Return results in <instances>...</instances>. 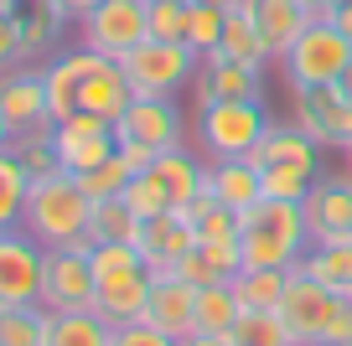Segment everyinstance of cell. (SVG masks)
<instances>
[{"label":"cell","instance_id":"1","mask_svg":"<svg viewBox=\"0 0 352 346\" xmlns=\"http://www.w3.org/2000/svg\"><path fill=\"white\" fill-rule=\"evenodd\" d=\"M239 249L243 269H300L311 249L300 202H280V196H259L254 207L239 212Z\"/></svg>","mask_w":352,"mask_h":346},{"label":"cell","instance_id":"2","mask_svg":"<svg viewBox=\"0 0 352 346\" xmlns=\"http://www.w3.org/2000/svg\"><path fill=\"white\" fill-rule=\"evenodd\" d=\"M88 217H94V196L83 192L78 176L57 171V176H36L32 181L21 227L42 249H94L88 243Z\"/></svg>","mask_w":352,"mask_h":346},{"label":"cell","instance_id":"3","mask_svg":"<svg viewBox=\"0 0 352 346\" xmlns=\"http://www.w3.org/2000/svg\"><path fill=\"white\" fill-rule=\"evenodd\" d=\"M151 264H145L140 243H94V310L109 325H130L145 315L151 300Z\"/></svg>","mask_w":352,"mask_h":346},{"label":"cell","instance_id":"4","mask_svg":"<svg viewBox=\"0 0 352 346\" xmlns=\"http://www.w3.org/2000/svg\"><path fill=\"white\" fill-rule=\"evenodd\" d=\"M296 346H347L352 341V300L331 295L327 284H316L311 274H290V290L280 300Z\"/></svg>","mask_w":352,"mask_h":346},{"label":"cell","instance_id":"5","mask_svg":"<svg viewBox=\"0 0 352 346\" xmlns=\"http://www.w3.org/2000/svg\"><path fill=\"white\" fill-rule=\"evenodd\" d=\"M270 130L264 98H218L197 108V150L202 161H249Z\"/></svg>","mask_w":352,"mask_h":346},{"label":"cell","instance_id":"6","mask_svg":"<svg viewBox=\"0 0 352 346\" xmlns=\"http://www.w3.org/2000/svg\"><path fill=\"white\" fill-rule=\"evenodd\" d=\"M120 67H124V78H130L135 98H176L197 78L202 57L192 52L187 42H155V36H145L135 52L120 57Z\"/></svg>","mask_w":352,"mask_h":346},{"label":"cell","instance_id":"7","mask_svg":"<svg viewBox=\"0 0 352 346\" xmlns=\"http://www.w3.org/2000/svg\"><path fill=\"white\" fill-rule=\"evenodd\" d=\"M347 62H352V36L337 32L331 21H311L280 67H285L290 88H327L347 73Z\"/></svg>","mask_w":352,"mask_h":346},{"label":"cell","instance_id":"8","mask_svg":"<svg viewBox=\"0 0 352 346\" xmlns=\"http://www.w3.org/2000/svg\"><path fill=\"white\" fill-rule=\"evenodd\" d=\"M151 36V0H104L78 16V42L99 57H124Z\"/></svg>","mask_w":352,"mask_h":346},{"label":"cell","instance_id":"9","mask_svg":"<svg viewBox=\"0 0 352 346\" xmlns=\"http://www.w3.org/2000/svg\"><path fill=\"white\" fill-rule=\"evenodd\" d=\"M290 114L321 150H347L352 145V98L337 83L327 88H290Z\"/></svg>","mask_w":352,"mask_h":346},{"label":"cell","instance_id":"10","mask_svg":"<svg viewBox=\"0 0 352 346\" xmlns=\"http://www.w3.org/2000/svg\"><path fill=\"white\" fill-rule=\"evenodd\" d=\"M42 269H47V249L26 227H6L0 233V310L42 305Z\"/></svg>","mask_w":352,"mask_h":346},{"label":"cell","instance_id":"11","mask_svg":"<svg viewBox=\"0 0 352 346\" xmlns=\"http://www.w3.org/2000/svg\"><path fill=\"white\" fill-rule=\"evenodd\" d=\"M114 135H120V145H145L161 155L187 140V119H182L176 98H130V108L114 119Z\"/></svg>","mask_w":352,"mask_h":346},{"label":"cell","instance_id":"12","mask_svg":"<svg viewBox=\"0 0 352 346\" xmlns=\"http://www.w3.org/2000/svg\"><path fill=\"white\" fill-rule=\"evenodd\" d=\"M94 249H47L42 305L47 310H94Z\"/></svg>","mask_w":352,"mask_h":346},{"label":"cell","instance_id":"13","mask_svg":"<svg viewBox=\"0 0 352 346\" xmlns=\"http://www.w3.org/2000/svg\"><path fill=\"white\" fill-rule=\"evenodd\" d=\"M300 217H306V233L311 243H342L352 238V181L347 171L342 176H316L306 196H300Z\"/></svg>","mask_w":352,"mask_h":346},{"label":"cell","instance_id":"14","mask_svg":"<svg viewBox=\"0 0 352 346\" xmlns=\"http://www.w3.org/2000/svg\"><path fill=\"white\" fill-rule=\"evenodd\" d=\"M94 67H99V52H88L83 42H78V47H67V52H57L52 62L42 67V83H47V108H52V124L83 108V88H88V78H94Z\"/></svg>","mask_w":352,"mask_h":346},{"label":"cell","instance_id":"15","mask_svg":"<svg viewBox=\"0 0 352 346\" xmlns=\"http://www.w3.org/2000/svg\"><path fill=\"white\" fill-rule=\"evenodd\" d=\"M0 108H6L16 140H32V135L52 130V108H47L42 73H0Z\"/></svg>","mask_w":352,"mask_h":346},{"label":"cell","instance_id":"16","mask_svg":"<svg viewBox=\"0 0 352 346\" xmlns=\"http://www.w3.org/2000/svg\"><path fill=\"white\" fill-rule=\"evenodd\" d=\"M192 98L197 108L218 104V98H264V67H249V62H233L223 52H208L192 78Z\"/></svg>","mask_w":352,"mask_h":346},{"label":"cell","instance_id":"17","mask_svg":"<svg viewBox=\"0 0 352 346\" xmlns=\"http://www.w3.org/2000/svg\"><path fill=\"white\" fill-rule=\"evenodd\" d=\"M145 325H155V331H166L171 341H187L192 325H197V284L176 279V274H161V279L151 284V300H145Z\"/></svg>","mask_w":352,"mask_h":346},{"label":"cell","instance_id":"18","mask_svg":"<svg viewBox=\"0 0 352 346\" xmlns=\"http://www.w3.org/2000/svg\"><path fill=\"white\" fill-rule=\"evenodd\" d=\"M192 249H197V227H192L182 212L145 217V227H140V253H145V264H151L155 279H161V274H171Z\"/></svg>","mask_w":352,"mask_h":346},{"label":"cell","instance_id":"19","mask_svg":"<svg viewBox=\"0 0 352 346\" xmlns=\"http://www.w3.org/2000/svg\"><path fill=\"white\" fill-rule=\"evenodd\" d=\"M239 5L254 16V26L264 32V47H270L275 62H285V52L296 47V36L316 21V11H311L306 0H239Z\"/></svg>","mask_w":352,"mask_h":346},{"label":"cell","instance_id":"20","mask_svg":"<svg viewBox=\"0 0 352 346\" xmlns=\"http://www.w3.org/2000/svg\"><path fill=\"white\" fill-rule=\"evenodd\" d=\"M249 161L254 165H306V171H321V145L300 124H270Z\"/></svg>","mask_w":352,"mask_h":346},{"label":"cell","instance_id":"21","mask_svg":"<svg viewBox=\"0 0 352 346\" xmlns=\"http://www.w3.org/2000/svg\"><path fill=\"white\" fill-rule=\"evenodd\" d=\"M16 5V16H21V36H26V62L32 57H47L57 42H63V32H67V21L73 16L57 5V0H11Z\"/></svg>","mask_w":352,"mask_h":346},{"label":"cell","instance_id":"22","mask_svg":"<svg viewBox=\"0 0 352 346\" xmlns=\"http://www.w3.org/2000/svg\"><path fill=\"white\" fill-rule=\"evenodd\" d=\"M208 192L218 196L223 207L243 212L264 196V181H259V165L254 161H208Z\"/></svg>","mask_w":352,"mask_h":346},{"label":"cell","instance_id":"23","mask_svg":"<svg viewBox=\"0 0 352 346\" xmlns=\"http://www.w3.org/2000/svg\"><path fill=\"white\" fill-rule=\"evenodd\" d=\"M47 346H114V325L99 310H47Z\"/></svg>","mask_w":352,"mask_h":346},{"label":"cell","instance_id":"24","mask_svg":"<svg viewBox=\"0 0 352 346\" xmlns=\"http://www.w3.org/2000/svg\"><path fill=\"white\" fill-rule=\"evenodd\" d=\"M52 145H57V161H63L67 176H88L94 165H104L109 155H120V135H73V130H57L52 124Z\"/></svg>","mask_w":352,"mask_h":346},{"label":"cell","instance_id":"25","mask_svg":"<svg viewBox=\"0 0 352 346\" xmlns=\"http://www.w3.org/2000/svg\"><path fill=\"white\" fill-rule=\"evenodd\" d=\"M130 98H135V88H130V78H124L120 57H99V67H94V78H88V88H83V108L88 114L120 119L124 108H130Z\"/></svg>","mask_w":352,"mask_h":346},{"label":"cell","instance_id":"26","mask_svg":"<svg viewBox=\"0 0 352 346\" xmlns=\"http://www.w3.org/2000/svg\"><path fill=\"white\" fill-rule=\"evenodd\" d=\"M300 274H311V279L327 284L331 295L352 300V238H342V243H311L306 259H300Z\"/></svg>","mask_w":352,"mask_h":346},{"label":"cell","instance_id":"27","mask_svg":"<svg viewBox=\"0 0 352 346\" xmlns=\"http://www.w3.org/2000/svg\"><path fill=\"white\" fill-rule=\"evenodd\" d=\"M140 227L145 217L124 196H99L88 217V243H140Z\"/></svg>","mask_w":352,"mask_h":346},{"label":"cell","instance_id":"28","mask_svg":"<svg viewBox=\"0 0 352 346\" xmlns=\"http://www.w3.org/2000/svg\"><path fill=\"white\" fill-rule=\"evenodd\" d=\"M239 315H243V305H239V295H233V284H202L192 336H233Z\"/></svg>","mask_w":352,"mask_h":346},{"label":"cell","instance_id":"29","mask_svg":"<svg viewBox=\"0 0 352 346\" xmlns=\"http://www.w3.org/2000/svg\"><path fill=\"white\" fill-rule=\"evenodd\" d=\"M290 274L296 269H243L233 274V295H239L243 310H280V300H285L290 290Z\"/></svg>","mask_w":352,"mask_h":346},{"label":"cell","instance_id":"30","mask_svg":"<svg viewBox=\"0 0 352 346\" xmlns=\"http://www.w3.org/2000/svg\"><path fill=\"white\" fill-rule=\"evenodd\" d=\"M218 52H223V57H233V62H249V67L275 62V57H270V47H264V32L254 26V16L243 11V5H233V11H228V26H223Z\"/></svg>","mask_w":352,"mask_h":346},{"label":"cell","instance_id":"31","mask_svg":"<svg viewBox=\"0 0 352 346\" xmlns=\"http://www.w3.org/2000/svg\"><path fill=\"white\" fill-rule=\"evenodd\" d=\"M26 192H32V171H26V161L6 145V150H0V233H6V227H21Z\"/></svg>","mask_w":352,"mask_h":346},{"label":"cell","instance_id":"32","mask_svg":"<svg viewBox=\"0 0 352 346\" xmlns=\"http://www.w3.org/2000/svg\"><path fill=\"white\" fill-rule=\"evenodd\" d=\"M233 346H296L280 310H243L233 325Z\"/></svg>","mask_w":352,"mask_h":346},{"label":"cell","instance_id":"33","mask_svg":"<svg viewBox=\"0 0 352 346\" xmlns=\"http://www.w3.org/2000/svg\"><path fill=\"white\" fill-rule=\"evenodd\" d=\"M0 346H47V305L0 310Z\"/></svg>","mask_w":352,"mask_h":346},{"label":"cell","instance_id":"34","mask_svg":"<svg viewBox=\"0 0 352 346\" xmlns=\"http://www.w3.org/2000/svg\"><path fill=\"white\" fill-rule=\"evenodd\" d=\"M135 176H140V171H135V161L120 150V155H109L104 165H94L88 176H78V181H83V192L94 196V202H99V196H124V186H130Z\"/></svg>","mask_w":352,"mask_h":346},{"label":"cell","instance_id":"35","mask_svg":"<svg viewBox=\"0 0 352 346\" xmlns=\"http://www.w3.org/2000/svg\"><path fill=\"white\" fill-rule=\"evenodd\" d=\"M223 26H228V11H218V5H197V0H192V11H187V47L197 57L218 52Z\"/></svg>","mask_w":352,"mask_h":346},{"label":"cell","instance_id":"36","mask_svg":"<svg viewBox=\"0 0 352 346\" xmlns=\"http://www.w3.org/2000/svg\"><path fill=\"white\" fill-rule=\"evenodd\" d=\"M321 171H306V165H259L264 196H280V202H300V196L316 186Z\"/></svg>","mask_w":352,"mask_h":346},{"label":"cell","instance_id":"37","mask_svg":"<svg viewBox=\"0 0 352 346\" xmlns=\"http://www.w3.org/2000/svg\"><path fill=\"white\" fill-rule=\"evenodd\" d=\"M192 0H151V36L155 42H187Z\"/></svg>","mask_w":352,"mask_h":346},{"label":"cell","instance_id":"38","mask_svg":"<svg viewBox=\"0 0 352 346\" xmlns=\"http://www.w3.org/2000/svg\"><path fill=\"white\" fill-rule=\"evenodd\" d=\"M16 62H26V36H21V16L11 0H0V73H11Z\"/></svg>","mask_w":352,"mask_h":346},{"label":"cell","instance_id":"39","mask_svg":"<svg viewBox=\"0 0 352 346\" xmlns=\"http://www.w3.org/2000/svg\"><path fill=\"white\" fill-rule=\"evenodd\" d=\"M124 202H130L140 217H161V212H171V196L161 192V181H155L151 171H140L130 186H124Z\"/></svg>","mask_w":352,"mask_h":346},{"label":"cell","instance_id":"40","mask_svg":"<svg viewBox=\"0 0 352 346\" xmlns=\"http://www.w3.org/2000/svg\"><path fill=\"white\" fill-rule=\"evenodd\" d=\"M171 274H176V279H187V284H197V290H202V284H228V274L212 264V253L202 249V243H197V249H192L182 264H176Z\"/></svg>","mask_w":352,"mask_h":346},{"label":"cell","instance_id":"41","mask_svg":"<svg viewBox=\"0 0 352 346\" xmlns=\"http://www.w3.org/2000/svg\"><path fill=\"white\" fill-rule=\"evenodd\" d=\"M114 346H182V341H171L166 331H155L145 321H130V325H114Z\"/></svg>","mask_w":352,"mask_h":346},{"label":"cell","instance_id":"42","mask_svg":"<svg viewBox=\"0 0 352 346\" xmlns=\"http://www.w3.org/2000/svg\"><path fill=\"white\" fill-rule=\"evenodd\" d=\"M321 21H331L337 32H347V36H352V0H337V5H331V11L321 16Z\"/></svg>","mask_w":352,"mask_h":346},{"label":"cell","instance_id":"43","mask_svg":"<svg viewBox=\"0 0 352 346\" xmlns=\"http://www.w3.org/2000/svg\"><path fill=\"white\" fill-rule=\"evenodd\" d=\"M57 5H63V11L73 16V21H78V16H88L94 5H104V0H57Z\"/></svg>","mask_w":352,"mask_h":346},{"label":"cell","instance_id":"44","mask_svg":"<svg viewBox=\"0 0 352 346\" xmlns=\"http://www.w3.org/2000/svg\"><path fill=\"white\" fill-rule=\"evenodd\" d=\"M182 346H233V336H187Z\"/></svg>","mask_w":352,"mask_h":346},{"label":"cell","instance_id":"45","mask_svg":"<svg viewBox=\"0 0 352 346\" xmlns=\"http://www.w3.org/2000/svg\"><path fill=\"white\" fill-rule=\"evenodd\" d=\"M6 145H16V135H11V119H6V108H0V150Z\"/></svg>","mask_w":352,"mask_h":346},{"label":"cell","instance_id":"46","mask_svg":"<svg viewBox=\"0 0 352 346\" xmlns=\"http://www.w3.org/2000/svg\"><path fill=\"white\" fill-rule=\"evenodd\" d=\"M306 5H311V11H316V21H321V16H327L331 5H337V0H306Z\"/></svg>","mask_w":352,"mask_h":346},{"label":"cell","instance_id":"47","mask_svg":"<svg viewBox=\"0 0 352 346\" xmlns=\"http://www.w3.org/2000/svg\"><path fill=\"white\" fill-rule=\"evenodd\" d=\"M337 88H342V93H347V98H352V62H347V73H342V78H337Z\"/></svg>","mask_w":352,"mask_h":346},{"label":"cell","instance_id":"48","mask_svg":"<svg viewBox=\"0 0 352 346\" xmlns=\"http://www.w3.org/2000/svg\"><path fill=\"white\" fill-rule=\"evenodd\" d=\"M197 5H218V11H233L239 0H197Z\"/></svg>","mask_w":352,"mask_h":346},{"label":"cell","instance_id":"49","mask_svg":"<svg viewBox=\"0 0 352 346\" xmlns=\"http://www.w3.org/2000/svg\"><path fill=\"white\" fill-rule=\"evenodd\" d=\"M342 161H347V165H342V171H347V181H352V145H347V150H342Z\"/></svg>","mask_w":352,"mask_h":346},{"label":"cell","instance_id":"50","mask_svg":"<svg viewBox=\"0 0 352 346\" xmlns=\"http://www.w3.org/2000/svg\"><path fill=\"white\" fill-rule=\"evenodd\" d=\"M347 346H352V341H347Z\"/></svg>","mask_w":352,"mask_h":346}]
</instances>
